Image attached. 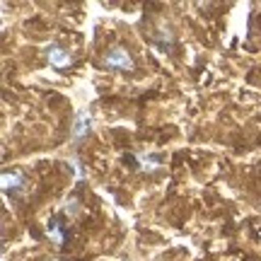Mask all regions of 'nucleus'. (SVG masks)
Masks as SVG:
<instances>
[{"label": "nucleus", "instance_id": "nucleus-7", "mask_svg": "<svg viewBox=\"0 0 261 261\" xmlns=\"http://www.w3.org/2000/svg\"><path fill=\"white\" fill-rule=\"evenodd\" d=\"M70 165H73V169H75V174H77V179H83V167H80V162L75 158H70Z\"/></svg>", "mask_w": 261, "mask_h": 261}, {"label": "nucleus", "instance_id": "nucleus-8", "mask_svg": "<svg viewBox=\"0 0 261 261\" xmlns=\"http://www.w3.org/2000/svg\"><path fill=\"white\" fill-rule=\"evenodd\" d=\"M65 211H68V213H77V203H65Z\"/></svg>", "mask_w": 261, "mask_h": 261}, {"label": "nucleus", "instance_id": "nucleus-4", "mask_svg": "<svg viewBox=\"0 0 261 261\" xmlns=\"http://www.w3.org/2000/svg\"><path fill=\"white\" fill-rule=\"evenodd\" d=\"M0 184H3V191H22L24 189V177L17 174V172H5Z\"/></svg>", "mask_w": 261, "mask_h": 261}, {"label": "nucleus", "instance_id": "nucleus-5", "mask_svg": "<svg viewBox=\"0 0 261 261\" xmlns=\"http://www.w3.org/2000/svg\"><path fill=\"white\" fill-rule=\"evenodd\" d=\"M138 167L145 169V172H155V169L162 167V158L160 155H138Z\"/></svg>", "mask_w": 261, "mask_h": 261}, {"label": "nucleus", "instance_id": "nucleus-6", "mask_svg": "<svg viewBox=\"0 0 261 261\" xmlns=\"http://www.w3.org/2000/svg\"><path fill=\"white\" fill-rule=\"evenodd\" d=\"M48 240H51L54 244H58V247L65 242V237H63V223H61V220H51V223H48Z\"/></svg>", "mask_w": 261, "mask_h": 261}, {"label": "nucleus", "instance_id": "nucleus-3", "mask_svg": "<svg viewBox=\"0 0 261 261\" xmlns=\"http://www.w3.org/2000/svg\"><path fill=\"white\" fill-rule=\"evenodd\" d=\"M46 58H48V63L56 65V68H65V65H70V61H73V56H70L63 46H56V44H54V46H48Z\"/></svg>", "mask_w": 261, "mask_h": 261}, {"label": "nucleus", "instance_id": "nucleus-1", "mask_svg": "<svg viewBox=\"0 0 261 261\" xmlns=\"http://www.w3.org/2000/svg\"><path fill=\"white\" fill-rule=\"evenodd\" d=\"M104 63L109 68H116V70H130L133 68V61H130V54L123 46H114L107 51L104 56Z\"/></svg>", "mask_w": 261, "mask_h": 261}, {"label": "nucleus", "instance_id": "nucleus-2", "mask_svg": "<svg viewBox=\"0 0 261 261\" xmlns=\"http://www.w3.org/2000/svg\"><path fill=\"white\" fill-rule=\"evenodd\" d=\"M92 128V114L90 112H80L77 114V119L73 123V130H70V136H73V143H80V140L87 136V130Z\"/></svg>", "mask_w": 261, "mask_h": 261}]
</instances>
